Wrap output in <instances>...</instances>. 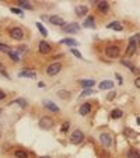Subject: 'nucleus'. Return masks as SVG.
Wrapping results in <instances>:
<instances>
[{
  "mask_svg": "<svg viewBox=\"0 0 140 158\" xmlns=\"http://www.w3.org/2000/svg\"><path fill=\"white\" fill-rule=\"evenodd\" d=\"M38 126L43 130H49L52 129L53 126H55V122H53V119L52 118H49V116H43L39 119V122H38Z\"/></svg>",
  "mask_w": 140,
  "mask_h": 158,
  "instance_id": "f257e3e1",
  "label": "nucleus"
},
{
  "mask_svg": "<svg viewBox=\"0 0 140 158\" xmlns=\"http://www.w3.org/2000/svg\"><path fill=\"white\" fill-rule=\"evenodd\" d=\"M62 70V63L60 62H53L52 65H49L46 67V74L48 76H56V74H59Z\"/></svg>",
  "mask_w": 140,
  "mask_h": 158,
  "instance_id": "f03ea898",
  "label": "nucleus"
},
{
  "mask_svg": "<svg viewBox=\"0 0 140 158\" xmlns=\"http://www.w3.org/2000/svg\"><path fill=\"white\" fill-rule=\"evenodd\" d=\"M84 133L81 132V130H74L73 133H71V136H70V141L73 144H81L84 141Z\"/></svg>",
  "mask_w": 140,
  "mask_h": 158,
  "instance_id": "7ed1b4c3",
  "label": "nucleus"
},
{
  "mask_svg": "<svg viewBox=\"0 0 140 158\" xmlns=\"http://www.w3.org/2000/svg\"><path fill=\"white\" fill-rule=\"evenodd\" d=\"M105 55L109 59H115L119 56V48L116 45H108L105 48Z\"/></svg>",
  "mask_w": 140,
  "mask_h": 158,
  "instance_id": "20e7f679",
  "label": "nucleus"
},
{
  "mask_svg": "<svg viewBox=\"0 0 140 158\" xmlns=\"http://www.w3.org/2000/svg\"><path fill=\"white\" fill-rule=\"evenodd\" d=\"M10 36L15 39V41H21L22 38H24V31L18 27H14V28L10 29Z\"/></svg>",
  "mask_w": 140,
  "mask_h": 158,
  "instance_id": "39448f33",
  "label": "nucleus"
},
{
  "mask_svg": "<svg viewBox=\"0 0 140 158\" xmlns=\"http://www.w3.org/2000/svg\"><path fill=\"white\" fill-rule=\"evenodd\" d=\"M62 28L67 34H76V32H78L80 27H78V24H76V22H71V24H64Z\"/></svg>",
  "mask_w": 140,
  "mask_h": 158,
  "instance_id": "423d86ee",
  "label": "nucleus"
},
{
  "mask_svg": "<svg viewBox=\"0 0 140 158\" xmlns=\"http://www.w3.org/2000/svg\"><path fill=\"white\" fill-rule=\"evenodd\" d=\"M38 48H39V53H42V55H48V53H50V50H52L50 43L46 42V41H41V42L38 43Z\"/></svg>",
  "mask_w": 140,
  "mask_h": 158,
  "instance_id": "0eeeda50",
  "label": "nucleus"
},
{
  "mask_svg": "<svg viewBox=\"0 0 140 158\" xmlns=\"http://www.w3.org/2000/svg\"><path fill=\"white\" fill-rule=\"evenodd\" d=\"M136 50V36H132L129 39V45H127V49H126V56H132Z\"/></svg>",
  "mask_w": 140,
  "mask_h": 158,
  "instance_id": "6e6552de",
  "label": "nucleus"
},
{
  "mask_svg": "<svg viewBox=\"0 0 140 158\" xmlns=\"http://www.w3.org/2000/svg\"><path fill=\"white\" fill-rule=\"evenodd\" d=\"M97 10L101 14H106L109 11V4L108 1H97Z\"/></svg>",
  "mask_w": 140,
  "mask_h": 158,
  "instance_id": "1a4fd4ad",
  "label": "nucleus"
},
{
  "mask_svg": "<svg viewBox=\"0 0 140 158\" xmlns=\"http://www.w3.org/2000/svg\"><path fill=\"white\" fill-rule=\"evenodd\" d=\"M99 140H101V143L104 144L105 147H109L112 144V137H111V134H108V133H101Z\"/></svg>",
  "mask_w": 140,
  "mask_h": 158,
  "instance_id": "9d476101",
  "label": "nucleus"
},
{
  "mask_svg": "<svg viewBox=\"0 0 140 158\" xmlns=\"http://www.w3.org/2000/svg\"><path fill=\"white\" fill-rule=\"evenodd\" d=\"M49 21H50V24H53V25H60V27L64 25V20H63L62 17H59V15H50L49 17Z\"/></svg>",
  "mask_w": 140,
  "mask_h": 158,
  "instance_id": "9b49d317",
  "label": "nucleus"
},
{
  "mask_svg": "<svg viewBox=\"0 0 140 158\" xmlns=\"http://www.w3.org/2000/svg\"><path fill=\"white\" fill-rule=\"evenodd\" d=\"M78 112H80V115H81V116L90 115V112H91V105L88 104V102L83 104V105L80 106V109H78Z\"/></svg>",
  "mask_w": 140,
  "mask_h": 158,
  "instance_id": "f8f14e48",
  "label": "nucleus"
},
{
  "mask_svg": "<svg viewBox=\"0 0 140 158\" xmlns=\"http://www.w3.org/2000/svg\"><path fill=\"white\" fill-rule=\"evenodd\" d=\"M43 105H45V108H48L49 111H52V112H59V111H60L56 104H53L52 101H49V100L43 101Z\"/></svg>",
  "mask_w": 140,
  "mask_h": 158,
  "instance_id": "ddd939ff",
  "label": "nucleus"
},
{
  "mask_svg": "<svg viewBox=\"0 0 140 158\" xmlns=\"http://www.w3.org/2000/svg\"><path fill=\"white\" fill-rule=\"evenodd\" d=\"M18 77H28V79H35L36 77V74L34 72H31V70H27V69H24L22 72L18 73Z\"/></svg>",
  "mask_w": 140,
  "mask_h": 158,
  "instance_id": "4468645a",
  "label": "nucleus"
},
{
  "mask_svg": "<svg viewBox=\"0 0 140 158\" xmlns=\"http://www.w3.org/2000/svg\"><path fill=\"white\" fill-rule=\"evenodd\" d=\"M111 88H113V81H111V80L101 81V84H99V90H111Z\"/></svg>",
  "mask_w": 140,
  "mask_h": 158,
  "instance_id": "2eb2a0df",
  "label": "nucleus"
},
{
  "mask_svg": "<svg viewBox=\"0 0 140 158\" xmlns=\"http://www.w3.org/2000/svg\"><path fill=\"white\" fill-rule=\"evenodd\" d=\"M83 27H85V28H94V27H95V20H94V17L85 18V21L83 22Z\"/></svg>",
  "mask_w": 140,
  "mask_h": 158,
  "instance_id": "dca6fc26",
  "label": "nucleus"
},
{
  "mask_svg": "<svg viewBox=\"0 0 140 158\" xmlns=\"http://www.w3.org/2000/svg\"><path fill=\"white\" fill-rule=\"evenodd\" d=\"M60 43H64V45H67V46H71V48H74V46H77V41L76 39H73V38H64V39H62L60 41Z\"/></svg>",
  "mask_w": 140,
  "mask_h": 158,
  "instance_id": "f3484780",
  "label": "nucleus"
},
{
  "mask_svg": "<svg viewBox=\"0 0 140 158\" xmlns=\"http://www.w3.org/2000/svg\"><path fill=\"white\" fill-rule=\"evenodd\" d=\"M106 27H108V28L115 29V31H122V29H123L122 24H120V22H118V21H112V22H109V24H108Z\"/></svg>",
  "mask_w": 140,
  "mask_h": 158,
  "instance_id": "a211bd4d",
  "label": "nucleus"
},
{
  "mask_svg": "<svg viewBox=\"0 0 140 158\" xmlns=\"http://www.w3.org/2000/svg\"><path fill=\"white\" fill-rule=\"evenodd\" d=\"M123 134H125L126 137H129V139H134V137L137 136V134H136V132L132 130L130 127H125V129H123Z\"/></svg>",
  "mask_w": 140,
  "mask_h": 158,
  "instance_id": "6ab92c4d",
  "label": "nucleus"
},
{
  "mask_svg": "<svg viewBox=\"0 0 140 158\" xmlns=\"http://www.w3.org/2000/svg\"><path fill=\"white\" fill-rule=\"evenodd\" d=\"M120 63H122L123 66H126V67H129L132 73H136V74L139 73V70H137V69H136V67H134V66H133L130 62H127V60H125V59H123V60H120Z\"/></svg>",
  "mask_w": 140,
  "mask_h": 158,
  "instance_id": "aec40b11",
  "label": "nucleus"
},
{
  "mask_svg": "<svg viewBox=\"0 0 140 158\" xmlns=\"http://www.w3.org/2000/svg\"><path fill=\"white\" fill-rule=\"evenodd\" d=\"M87 11H88V8L85 7V6H77L76 7V13L78 17H83L84 14H87Z\"/></svg>",
  "mask_w": 140,
  "mask_h": 158,
  "instance_id": "412c9836",
  "label": "nucleus"
},
{
  "mask_svg": "<svg viewBox=\"0 0 140 158\" xmlns=\"http://www.w3.org/2000/svg\"><path fill=\"white\" fill-rule=\"evenodd\" d=\"M94 84H95L94 80H83V81H80V86L84 87V88H92Z\"/></svg>",
  "mask_w": 140,
  "mask_h": 158,
  "instance_id": "4be33fe9",
  "label": "nucleus"
},
{
  "mask_svg": "<svg viewBox=\"0 0 140 158\" xmlns=\"http://www.w3.org/2000/svg\"><path fill=\"white\" fill-rule=\"evenodd\" d=\"M127 158H140V152L134 148H130L127 151Z\"/></svg>",
  "mask_w": 140,
  "mask_h": 158,
  "instance_id": "5701e85b",
  "label": "nucleus"
},
{
  "mask_svg": "<svg viewBox=\"0 0 140 158\" xmlns=\"http://www.w3.org/2000/svg\"><path fill=\"white\" fill-rule=\"evenodd\" d=\"M14 155L17 158H28V152L25 150H17L14 152Z\"/></svg>",
  "mask_w": 140,
  "mask_h": 158,
  "instance_id": "b1692460",
  "label": "nucleus"
},
{
  "mask_svg": "<svg viewBox=\"0 0 140 158\" xmlns=\"http://www.w3.org/2000/svg\"><path fill=\"white\" fill-rule=\"evenodd\" d=\"M122 115H123V112H122L120 109H113V111L111 112V118H112V119H119Z\"/></svg>",
  "mask_w": 140,
  "mask_h": 158,
  "instance_id": "393cba45",
  "label": "nucleus"
},
{
  "mask_svg": "<svg viewBox=\"0 0 140 158\" xmlns=\"http://www.w3.org/2000/svg\"><path fill=\"white\" fill-rule=\"evenodd\" d=\"M57 95H59V98H62V100H69L70 98V93L66 91V90H60V91L57 93Z\"/></svg>",
  "mask_w": 140,
  "mask_h": 158,
  "instance_id": "a878e982",
  "label": "nucleus"
},
{
  "mask_svg": "<svg viewBox=\"0 0 140 158\" xmlns=\"http://www.w3.org/2000/svg\"><path fill=\"white\" fill-rule=\"evenodd\" d=\"M35 25H36V28L39 29V32L42 34V36H48V31H46V28H45V27L42 25L41 22H36Z\"/></svg>",
  "mask_w": 140,
  "mask_h": 158,
  "instance_id": "bb28decb",
  "label": "nucleus"
},
{
  "mask_svg": "<svg viewBox=\"0 0 140 158\" xmlns=\"http://www.w3.org/2000/svg\"><path fill=\"white\" fill-rule=\"evenodd\" d=\"M8 56H10V59L13 60L14 63H18V62H20V56H18L15 52H13V50H10V52H8Z\"/></svg>",
  "mask_w": 140,
  "mask_h": 158,
  "instance_id": "cd10ccee",
  "label": "nucleus"
},
{
  "mask_svg": "<svg viewBox=\"0 0 140 158\" xmlns=\"http://www.w3.org/2000/svg\"><path fill=\"white\" fill-rule=\"evenodd\" d=\"M18 6L22 8H27V10H32V6L29 4V1L27 0H24V1H18Z\"/></svg>",
  "mask_w": 140,
  "mask_h": 158,
  "instance_id": "c85d7f7f",
  "label": "nucleus"
},
{
  "mask_svg": "<svg viewBox=\"0 0 140 158\" xmlns=\"http://www.w3.org/2000/svg\"><path fill=\"white\" fill-rule=\"evenodd\" d=\"M14 104H18L21 108H25V106H27V101L24 100V98H18V100H15L14 101Z\"/></svg>",
  "mask_w": 140,
  "mask_h": 158,
  "instance_id": "c756f323",
  "label": "nucleus"
},
{
  "mask_svg": "<svg viewBox=\"0 0 140 158\" xmlns=\"http://www.w3.org/2000/svg\"><path fill=\"white\" fill-rule=\"evenodd\" d=\"M0 74H1V76H4V77H7V79L10 77V76H8V73H7V70H6V66L3 65V63H0Z\"/></svg>",
  "mask_w": 140,
  "mask_h": 158,
  "instance_id": "7c9ffc66",
  "label": "nucleus"
},
{
  "mask_svg": "<svg viewBox=\"0 0 140 158\" xmlns=\"http://www.w3.org/2000/svg\"><path fill=\"white\" fill-rule=\"evenodd\" d=\"M25 52H27V46H25V45H22V46H18V49L15 50V53H17L18 56H20L21 53H25Z\"/></svg>",
  "mask_w": 140,
  "mask_h": 158,
  "instance_id": "2f4dec72",
  "label": "nucleus"
},
{
  "mask_svg": "<svg viewBox=\"0 0 140 158\" xmlns=\"http://www.w3.org/2000/svg\"><path fill=\"white\" fill-rule=\"evenodd\" d=\"M92 93H94V90H92V88H85L83 93H81V97H87V95H91Z\"/></svg>",
  "mask_w": 140,
  "mask_h": 158,
  "instance_id": "473e14b6",
  "label": "nucleus"
},
{
  "mask_svg": "<svg viewBox=\"0 0 140 158\" xmlns=\"http://www.w3.org/2000/svg\"><path fill=\"white\" fill-rule=\"evenodd\" d=\"M10 46H7V45H4V43H0V52H7V53H8V52H10Z\"/></svg>",
  "mask_w": 140,
  "mask_h": 158,
  "instance_id": "72a5a7b5",
  "label": "nucleus"
},
{
  "mask_svg": "<svg viewBox=\"0 0 140 158\" xmlns=\"http://www.w3.org/2000/svg\"><path fill=\"white\" fill-rule=\"evenodd\" d=\"M71 53H73V55H74L76 58H78V59H83V55H81V53H80V52H78V50H77V49H74V48H71Z\"/></svg>",
  "mask_w": 140,
  "mask_h": 158,
  "instance_id": "f704fd0d",
  "label": "nucleus"
},
{
  "mask_svg": "<svg viewBox=\"0 0 140 158\" xmlns=\"http://www.w3.org/2000/svg\"><path fill=\"white\" fill-rule=\"evenodd\" d=\"M11 13H14V14H17V15H22V10H20V8H17V7H11Z\"/></svg>",
  "mask_w": 140,
  "mask_h": 158,
  "instance_id": "c9c22d12",
  "label": "nucleus"
},
{
  "mask_svg": "<svg viewBox=\"0 0 140 158\" xmlns=\"http://www.w3.org/2000/svg\"><path fill=\"white\" fill-rule=\"evenodd\" d=\"M69 127H70V123L69 122H64L62 125V132H63V133H64V132H67V130H69Z\"/></svg>",
  "mask_w": 140,
  "mask_h": 158,
  "instance_id": "e433bc0d",
  "label": "nucleus"
},
{
  "mask_svg": "<svg viewBox=\"0 0 140 158\" xmlns=\"http://www.w3.org/2000/svg\"><path fill=\"white\" fill-rule=\"evenodd\" d=\"M115 97H116V93H115V91H112V93H109V94H108V97H106V100H108V101H112V100H113V98H115Z\"/></svg>",
  "mask_w": 140,
  "mask_h": 158,
  "instance_id": "4c0bfd02",
  "label": "nucleus"
},
{
  "mask_svg": "<svg viewBox=\"0 0 140 158\" xmlns=\"http://www.w3.org/2000/svg\"><path fill=\"white\" fill-rule=\"evenodd\" d=\"M134 86L137 87V88H140V77H137V79L134 80Z\"/></svg>",
  "mask_w": 140,
  "mask_h": 158,
  "instance_id": "58836bf2",
  "label": "nucleus"
},
{
  "mask_svg": "<svg viewBox=\"0 0 140 158\" xmlns=\"http://www.w3.org/2000/svg\"><path fill=\"white\" fill-rule=\"evenodd\" d=\"M4 98H6V93L0 90V100H4Z\"/></svg>",
  "mask_w": 140,
  "mask_h": 158,
  "instance_id": "ea45409f",
  "label": "nucleus"
},
{
  "mask_svg": "<svg viewBox=\"0 0 140 158\" xmlns=\"http://www.w3.org/2000/svg\"><path fill=\"white\" fill-rule=\"evenodd\" d=\"M116 79H118L119 84H122V83H123V80H122V77H120V76H119V74H116Z\"/></svg>",
  "mask_w": 140,
  "mask_h": 158,
  "instance_id": "a19ab883",
  "label": "nucleus"
},
{
  "mask_svg": "<svg viewBox=\"0 0 140 158\" xmlns=\"http://www.w3.org/2000/svg\"><path fill=\"white\" fill-rule=\"evenodd\" d=\"M136 120H137V125H139V126H140V118H137Z\"/></svg>",
  "mask_w": 140,
  "mask_h": 158,
  "instance_id": "79ce46f5",
  "label": "nucleus"
},
{
  "mask_svg": "<svg viewBox=\"0 0 140 158\" xmlns=\"http://www.w3.org/2000/svg\"><path fill=\"white\" fill-rule=\"evenodd\" d=\"M136 36H137V38H139V45H140V35H136Z\"/></svg>",
  "mask_w": 140,
  "mask_h": 158,
  "instance_id": "37998d69",
  "label": "nucleus"
},
{
  "mask_svg": "<svg viewBox=\"0 0 140 158\" xmlns=\"http://www.w3.org/2000/svg\"><path fill=\"white\" fill-rule=\"evenodd\" d=\"M41 158H50V157H41Z\"/></svg>",
  "mask_w": 140,
  "mask_h": 158,
  "instance_id": "c03bdc74",
  "label": "nucleus"
}]
</instances>
